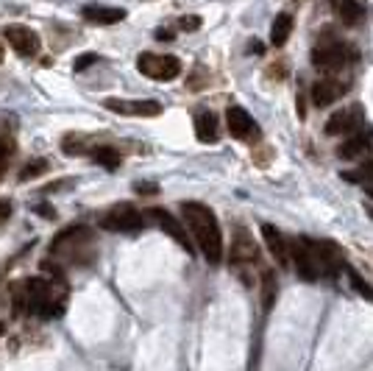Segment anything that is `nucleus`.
Returning a JSON list of instances; mask_svg holds the SVG:
<instances>
[{
	"label": "nucleus",
	"mask_w": 373,
	"mask_h": 371,
	"mask_svg": "<svg viewBox=\"0 0 373 371\" xmlns=\"http://www.w3.org/2000/svg\"><path fill=\"white\" fill-rule=\"evenodd\" d=\"M92 62H98V56H95V54H86V56H78V59H75V70H86V68H89Z\"/></svg>",
	"instance_id": "bb28decb"
},
{
	"label": "nucleus",
	"mask_w": 373,
	"mask_h": 371,
	"mask_svg": "<svg viewBox=\"0 0 373 371\" xmlns=\"http://www.w3.org/2000/svg\"><path fill=\"white\" fill-rule=\"evenodd\" d=\"M365 190H368V193L373 196V182H368V184H365Z\"/></svg>",
	"instance_id": "7c9ffc66"
},
{
	"label": "nucleus",
	"mask_w": 373,
	"mask_h": 371,
	"mask_svg": "<svg viewBox=\"0 0 373 371\" xmlns=\"http://www.w3.org/2000/svg\"><path fill=\"white\" fill-rule=\"evenodd\" d=\"M45 170H48V159H31V162L22 165L20 179H22V182H31V179H37V176H45Z\"/></svg>",
	"instance_id": "4be33fe9"
},
{
	"label": "nucleus",
	"mask_w": 373,
	"mask_h": 371,
	"mask_svg": "<svg viewBox=\"0 0 373 371\" xmlns=\"http://www.w3.org/2000/svg\"><path fill=\"white\" fill-rule=\"evenodd\" d=\"M360 126H362V109L360 106H348V109L334 112L326 120V134L329 137H351V134H357Z\"/></svg>",
	"instance_id": "0eeeda50"
},
{
	"label": "nucleus",
	"mask_w": 373,
	"mask_h": 371,
	"mask_svg": "<svg viewBox=\"0 0 373 371\" xmlns=\"http://www.w3.org/2000/svg\"><path fill=\"white\" fill-rule=\"evenodd\" d=\"M346 95V84H340L332 75H323L312 84V103L315 106H332L334 101H340Z\"/></svg>",
	"instance_id": "ddd939ff"
},
{
	"label": "nucleus",
	"mask_w": 373,
	"mask_h": 371,
	"mask_svg": "<svg viewBox=\"0 0 373 371\" xmlns=\"http://www.w3.org/2000/svg\"><path fill=\"white\" fill-rule=\"evenodd\" d=\"M259 260V246L254 240V234L248 229H237L231 237V251H228V263L234 265H251Z\"/></svg>",
	"instance_id": "1a4fd4ad"
},
{
	"label": "nucleus",
	"mask_w": 373,
	"mask_h": 371,
	"mask_svg": "<svg viewBox=\"0 0 373 371\" xmlns=\"http://www.w3.org/2000/svg\"><path fill=\"white\" fill-rule=\"evenodd\" d=\"M3 329H6V327H3V324H0V335H3Z\"/></svg>",
	"instance_id": "2f4dec72"
},
{
	"label": "nucleus",
	"mask_w": 373,
	"mask_h": 371,
	"mask_svg": "<svg viewBox=\"0 0 373 371\" xmlns=\"http://www.w3.org/2000/svg\"><path fill=\"white\" fill-rule=\"evenodd\" d=\"M334 8H337V17H340L346 25H360L362 17H365V8H362L357 0H337Z\"/></svg>",
	"instance_id": "a211bd4d"
},
{
	"label": "nucleus",
	"mask_w": 373,
	"mask_h": 371,
	"mask_svg": "<svg viewBox=\"0 0 373 371\" xmlns=\"http://www.w3.org/2000/svg\"><path fill=\"white\" fill-rule=\"evenodd\" d=\"M11 215V204L8 201H0V221H6Z\"/></svg>",
	"instance_id": "c85d7f7f"
},
{
	"label": "nucleus",
	"mask_w": 373,
	"mask_h": 371,
	"mask_svg": "<svg viewBox=\"0 0 373 371\" xmlns=\"http://www.w3.org/2000/svg\"><path fill=\"white\" fill-rule=\"evenodd\" d=\"M11 153H14V140H8V137H0V170L8 165Z\"/></svg>",
	"instance_id": "5701e85b"
},
{
	"label": "nucleus",
	"mask_w": 373,
	"mask_h": 371,
	"mask_svg": "<svg viewBox=\"0 0 373 371\" xmlns=\"http://www.w3.org/2000/svg\"><path fill=\"white\" fill-rule=\"evenodd\" d=\"M290 34H293V17L290 14H279L273 20V25H270V42L279 48V45H284L290 39Z\"/></svg>",
	"instance_id": "6ab92c4d"
},
{
	"label": "nucleus",
	"mask_w": 373,
	"mask_h": 371,
	"mask_svg": "<svg viewBox=\"0 0 373 371\" xmlns=\"http://www.w3.org/2000/svg\"><path fill=\"white\" fill-rule=\"evenodd\" d=\"M89 153H92V159H95L98 165H103L106 170H114V168L120 165V151L109 149V146H98V149H92Z\"/></svg>",
	"instance_id": "412c9836"
},
{
	"label": "nucleus",
	"mask_w": 373,
	"mask_h": 371,
	"mask_svg": "<svg viewBox=\"0 0 373 371\" xmlns=\"http://www.w3.org/2000/svg\"><path fill=\"white\" fill-rule=\"evenodd\" d=\"M103 106L114 115H129V118H159L162 103L159 101H126V98H106Z\"/></svg>",
	"instance_id": "423d86ee"
},
{
	"label": "nucleus",
	"mask_w": 373,
	"mask_h": 371,
	"mask_svg": "<svg viewBox=\"0 0 373 371\" xmlns=\"http://www.w3.org/2000/svg\"><path fill=\"white\" fill-rule=\"evenodd\" d=\"M62 149L67 151V153H84V137H75V134H70V137H65Z\"/></svg>",
	"instance_id": "393cba45"
},
{
	"label": "nucleus",
	"mask_w": 373,
	"mask_h": 371,
	"mask_svg": "<svg viewBox=\"0 0 373 371\" xmlns=\"http://www.w3.org/2000/svg\"><path fill=\"white\" fill-rule=\"evenodd\" d=\"M303 243H306V249H309V254H312V260H315V265H318V274H320V271L334 274V271L340 268L343 257H340V251L334 249V243H329V240H303Z\"/></svg>",
	"instance_id": "9d476101"
},
{
	"label": "nucleus",
	"mask_w": 373,
	"mask_h": 371,
	"mask_svg": "<svg viewBox=\"0 0 373 371\" xmlns=\"http://www.w3.org/2000/svg\"><path fill=\"white\" fill-rule=\"evenodd\" d=\"M348 62V51L343 42L337 39H323L312 48V65L320 70V73L332 75V73H340Z\"/></svg>",
	"instance_id": "f03ea898"
},
{
	"label": "nucleus",
	"mask_w": 373,
	"mask_h": 371,
	"mask_svg": "<svg viewBox=\"0 0 373 371\" xmlns=\"http://www.w3.org/2000/svg\"><path fill=\"white\" fill-rule=\"evenodd\" d=\"M279 294V282H276V274L273 271H262V307L270 310L273 301Z\"/></svg>",
	"instance_id": "aec40b11"
},
{
	"label": "nucleus",
	"mask_w": 373,
	"mask_h": 371,
	"mask_svg": "<svg viewBox=\"0 0 373 371\" xmlns=\"http://www.w3.org/2000/svg\"><path fill=\"white\" fill-rule=\"evenodd\" d=\"M100 226L106 232H140L145 226V218L134 204H117L103 215Z\"/></svg>",
	"instance_id": "20e7f679"
},
{
	"label": "nucleus",
	"mask_w": 373,
	"mask_h": 371,
	"mask_svg": "<svg viewBox=\"0 0 373 371\" xmlns=\"http://www.w3.org/2000/svg\"><path fill=\"white\" fill-rule=\"evenodd\" d=\"M262 237H265V243H268V251L273 254V260L282 265V268H290V251H287V237L276 229V226H270V223H265L262 226Z\"/></svg>",
	"instance_id": "4468645a"
},
{
	"label": "nucleus",
	"mask_w": 373,
	"mask_h": 371,
	"mask_svg": "<svg viewBox=\"0 0 373 371\" xmlns=\"http://www.w3.org/2000/svg\"><path fill=\"white\" fill-rule=\"evenodd\" d=\"M34 210H37V213H39V215H51V218H53V215H56V213H53V207H51V204H37V207H34Z\"/></svg>",
	"instance_id": "cd10ccee"
},
{
	"label": "nucleus",
	"mask_w": 373,
	"mask_h": 371,
	"mask_svg": "<svg viewBox=\"0 0 373 371\" xmlns=\"http://www.w3.org/2000/svg\"><path fill=\"white\" fill-rule=\"evenodd\" d=\"M137 70L148 75L153 81H173L181 75V62L176 56H164V54H140L137 59Z\"/></svg>",
	"instance_id": "7ed1b4c3"
},
{
	"label": "nucleus",
	"mask_w": 373,
	"mask_h": 371,
	"mask_svg": "<svg viewBox=\"0 0 373 371\" xmlns=\"http://www.w3.org/2000/svg\"><path fill=\"white\" fill-rule=\"evenodd\" d=\"M84 20L98 23V25H114L120 20H126V8H114V6H84Z\"/></svg>",
	"instance_id": "2eb2a0df"
},
{
	"label": "nucleus",
	"mask_w": 373,
	"mask_h": 371,
	"mask_svg": "<svg viewBox=\"0 0 373 371\" xmlns=\"http://www.w3.org/2000/svg\"><path fill=\"white\" fill-rule=\"evenodd\" d=\"M287 251H290V265L299 271L301 279L315 282L320 277L318 274V265H315V260H312V254H309V249H306L303 240H287Z\"/></svg>",
	"instance_id": "f8f14e48"
},
{
	"label": "nucleus",
	"mask_w": 373,
	"mask_h": 371,
	"mask_svg": "<svg viewBox=\"0 0 373 371\" xmlns=\"http://www.w3.org/2000/svg\"><path fill=\"white\" fill-rule=\"evenodd\" d=\"M365 153H371V140H368L365 134H351V137H346V143L337 149V156H340V159H360V156H365Z\"/></svg>",
	"instance_id": "dca6fc26"
},
{
	"label": "nucleus",
	"mask_w": 373,
	"mask_h": 371,
	"mask_svg": "<svg viewBox=\"0 0 373 371\" xmlns=\"http://www.w3.org/2000/svg\"><path fill=\"white\" fill-rule=\"evenodd\" d=\"M195 137L201 140V143H218V118L212 115V112H201L198 118H195Z\"/></svg>",
	"instance_id": "f3484780"
},
{
	"label": "nucleus",
	"mask_w": 373,
	"mask_h": 371,
	"mask_svg": "<svg viewBox=\"0 0 373 371\" xmlns=\"http://www.w3.org/2000/svg\"><path fill=\"white\" fill-rule=\"evenodd\" d=\"M225 126H228V132H231L234 140L248 143V140H256L259 137V126L254 123V118L242 106H228L225 109Z\"/></svg>",
	"instance_id": "6e6552de"
},
{
	"label": "nucleus",
	"mask_w": 373,
	"mask_h": 371,
	"mask_svg": "<svg viewBox=\"0 0 373 371\" xmlns=\"http://www.w3.org/2000/svg\"><path fill=\"white\" fill-rule=\"evenodd\" d=\"M148 218L156 223L162 232H167V234H170V237H173V240H176V243L184 249V251H192V243H190V234H187L184 223L176 221V218H173L167 210H162V207H150Z\"/></svg>",
	"instance_id": "9b49d317"
},
{
	"label": "nucleus",
	"mask_w": 373,
	"mask_h": 371,
	"mask_svg": "<svg viewBox=\"0 0 373 371\" xmlns=\"http://www.w3.org/2000/svg\"><path fill=\"white\" fill-rule=\"evenodd\" d=\"M137 193H156V184H137Z\"/></svg>",
	"instance_id": "c756f323"
},
{
	"label": "nucleus",
	"mask_w": 373,
	"mask_h": 371,
	"mask_svg": "<svg viewBox=\"0 0 373 371\" xmlns=\"http://www.w3.org/2000/svg\"><path fill=\"white\" fill-rule=\"evenodd\" d=\"M348 277H351V285H354V288H357V294H362V296L373 298V291H371V285H368V282H362V279H360V274H357V271H348Z\"/></svg>",
	"instance_id": "b1692460"
},
{
	"label": "nucleus",
	"mask_w": 373,
	"mask_h": 371,
	"mask_svg": "<svg viewBox=\"0 0 373 371\" xmlns=\"http://www.w3.org/2000/svg\"><path fill=\"white\" fill-rule=\"evenodd\" d=\"M181 215H184V226L192 232V240L198 243L201 254L209 263H221L223 260V232H221L215 213L201 201H184Z\"/></svg>",
	"instance_id": "f257e3e1"
},
{
	"label": "nucleus",
	"mask_w": 373,
	"mask_h": 371,
	"mask_svg": "<svg viewBox=\"0 0 373 371\" xmlns=\"http://www.w3.org/2000/svg\"><path fill=\"white\" fill-rule=\"evenodd\" d=\"M3 37H6V42L11 45V51L20 54V56H37V54H39V34H37L34 28L22 25V23L6 25V28H3Z\"/></svg>",
	"instance_id": "39448f33"
},
{
	"label": "nucleus",
	"mask_w": 373,
	"mask_h": 371,
	"mask_svg": "<svg viewBox=\"0 0 373 371\" xmlns=\"http://www.w3.org/2000/svg\"><path fill=\"white\" fill-rule=\"evenodd\" d=\"M198 25H201L198 17H181V20H178V28H181V31H195Z\"/></svg>",
	"instance_id": "a878e982"
}]
</instances>
